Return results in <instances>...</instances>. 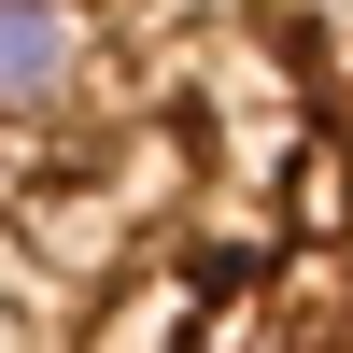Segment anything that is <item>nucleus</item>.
Listing matches in <instances>:
<instances>
[{
  "instance_id": "1",
  "label": "nucleus",
  "mask_w": 353,
  "mask_h": 353,
  "mask_svg": "<svg viewBox=\"0 0 353 353\" xmlns=\"http://www.w3.org/2000/svg\"><path fill=\"white\" fill-rule=\"evenodd\" d=\"M0 353H353V0H0Z\"/></svg>"
}]
</instances>
